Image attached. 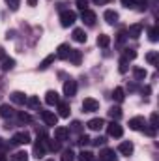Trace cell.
Wrapping results in <instances>:
<instances>
[{
  "label": "cell",
  "instance_id": "1",
  "mask_svg": "<svg viewBox=\"0 0 159 161\" xmlns=\"http://www.w3.org/2000/svg\"><path fill=\"white\" fill-rule=\"evenodd\" d=\"M99 109V101H96L94 97H86L84 101H82V111L84 113H94V111H97Z\"/></svg>",
  "mask_w": 159,
  "mask_h": 161
},
{
  "label": "cell",
  "instance_id": "2",
  "mask_svg": "<svg viewBox=\"0 0 159 161\" xmlns=\"http://www.w3.org/2000/svg\"><path fill=\"white\" fill-rule=\"evenodd\" d=\"M75 19H77V15H75V11H62V15H60V21H62V26H71V25L75 23Z\"/></svg>",
  "mask_w": 159,
  "mask_h": 161
},
{
  "label": "cell",
  "instance_id": "3",
  "mask_svg": "<svg viewBox=\"0 0 159 161\" xmlns=\"http://www.w3.org/2000/svg\"><path fill=\"white\" fill-rule=\"evenodd\" d=\"M11 141H13V144H28L30 142V135L26 131H21V133H15Z\"/></svg>",
  "mask_w": 159,
  "mask_h": 161
},
{
  "label": "cell",
  "instance_id": "4",
  "mask_svg": "<svg viewBox=\"0 0 159 161\" xmlns=\"http://www.w3.org/2000/svg\"><path fill=\"white\" fill-rule=\"evenodd\" d=\"M107 131H109V135H111V137H116V139L123 135V129H122V125H118L116 122L109 124V125H107Z\"/></svg>",
  "mask_w": 159,
  "mask_h": 161
},
{
  "label": "cell",
  "instance_id": "5",
  "mask_svg": "<svg viewBox=\"0 0 159 161\" xmlns=\"http://www.w3.org/2000/svg\"><path fill=\"white\" fill-rule=\"evenodd\" d=\"M75 92H77V82L71 79H68V82L64 84V94L68 96V97H71V96H75Z\"/></svg>",
  "mask_w": 159,
  "mask_h": 161
},
{
  "label": "cell",
  "instance_id": "6",
  "mask_svg": "<svg viewBox=\"0 0 159 161\" xmlns=\"http://www.w3.org/2000/svg\"><path fill=\"white\" fill-rule=\"evenodd\" d=\"M41 118L45 120L47 125H56V114H52V113H49V111H41Z\"/></svg>",
  "mask_w": 159,
  "mask_h": 161
},
{
  "label": "cell",
  "instance_id": "7",
  "mask_svg": "<svg viewBox=\"0 0 159 161\" xmlns=\"http://www.w3.org/2000/svg\"><path fill=\"white\" fill-rule=\"evenodd\" d=\"M45 101H47V105H58V103H60V97H58V94H56V92L49 90V92H47V96H45Z\"/></svg>",
  "mask_w": 159,
  "mask_h": 161
},
{
  "label": "cell",
  "instance_id": "8",
  "mask_svg": "<svg viewBox=\"0 0 159 161\" xmlns=\"http://www.w3.org/2000/svg\"><path fill=\"white\" fill-rule=\"evenodd\" d=\"M82 21H84L86 25H90V26H92V25L96 23V13H94V11H90V9H84V11H82Z\"/></svg>",
  "mask_w": 159,
  "mask_h": 161
},
{
  "label": "cell",
  "instance_id": "9",
  "mask_svg": "<svg viewBox=\"0 0 159 161\" xmlns=\"http://www.w3.org/2000/svg\"><path fill=\"white\" fill-rule=\"evenodd\" d=\"M142 125H144V118H142V116H137V118H131V120H129V127L135 129V131L142 129Z\"/></svg>",
  "mask_w": 159,
  "mask_h": 161
},
{
  "label": "cell",
  "instance_id": "10",
  "mask_svg": "<svg viewBox=\"0 0 159 161\" xmlns=\"http://www.w3.org/2000/svg\"><path fill=\"white\" fill-rule=\"evenodd\" d=\"M99 161H116V156H114V150H103L99 154Z\"/></svg>",
  "mask_w": 159,
  "mask_h": 161
},
{
  "label": "cell",
  "instance_id": "11",
  "mask_svg": "<svg viewBox=\"0 0 159 161\" xmlns=\"http://www.w3.org/2000/svg\"><path fill=\"white\" fill-rule=\"evenodd\" d=\"M118 152L123 154V156H131V154H133V144H131V142H122L118 146Z\"/></svg>",
  "mask_w": 159,
  "mask_h": 161
},
{
  "label": "cell",
  "instance_id": "12",
  "mask_svg": "<svg viewBox=\"0 0 159 161\" xmlns=\"http://www.w3.org/2000/svg\"><path fill=\"white\" fill-rule=\"evenodd\" d=\"M140 30H142V25H140V23H137V25H133V26H129V30H127V34H129L131 38H139V36H140Z\"/></svg>",
  "mask_w": 159,
  "mask_h": 161
},
{
  "label": "cell",
  "instance_id": "13",
  "mask_svg": "<svg viewBox=\"0 0 159 161\" xmlns=\"http://www.w3.org/2000/svg\"><path fill=\"white\" fill-rule=\"evenodd\" d=\"M73 40L79 41V43H84V41H86V32H84L82 28H75V30H73Z\"/></svg>",
  "mask_w": 159,
  "mask_h": 161
},
{
  "label": "cell",
  "instance_id": "14",
  "mask_svg": "<svg viewBox=\"0 0 159 161\" xmlns=\"http://www.w3.org/2000/svg\"><path fill=\"white\" fill-rule=\"evenodd\" d=\"M103 125H105V120H101V118H94V120L88 122V127H90V129H94V131L101 129Z\"/></svg>",
  "mask_w": 159,
  "mask_h": 161
},
{
  "label": "cell",
  "instance_id": "15",
  "mask_svg": "<svg viewBox=\"0 0 159 161\" xmlns=\"http://www.w3.org/2000/svg\"><path fill=\"white\" fill-rule=\"evenodd\" d=\"M54 135H56V139H58V141H66V139H68V135H69V129H66V127H56Z\"/></svg>",
  "mask_w": 159,
  "mask_h": 161
},
{
  "label": "cell",
  "instance_id": "16",
  "mask_svg": "<svg viewBox=\"0 0 159 161\" xmlns=\"http://www.w3.org/2000/svg\"><path fill=\"white\" fill-rule=\"evenodd\" d=\"M69 53H71V49H69V45H60L58 47V58H68L69 56Z\"/></svg>",
  "mask_w": 159,
  "mask_h": 161
},
{
  "label": "cell",
  "instance_id": "17",
  "mask_svg": "<svg viewBox=\"0 0 159 161\" xmlns=\"http://www.w3.org/2000/svg\"><path fill=\"white\" fill-rule=\"evenodd\" d=\"M58 111H60V116H62V118L69 116V105H68L66 101H60V103H58Z\"/></svg>",
  "mask_w": 159,
  "mask_h": 161
},
{
  "label": "cell",
  "instance_id": "18",
  "mask_svg": "<svg viewBox=\"0 0 159 161\" xmlns=\"http://www.w3.org/2000/svg\"><path fill=\"white\" fill-rule=\"evenodd\" d=\"M105 19H107V23L114 25V23L118 21V13H116V11H112V9H109V11H105Z\"/></svg>",
  "mask_w": 159,
  "mask_h": 161
},
{
  "label": "cell",
  "instance_id": "19",
  "mask_svg": "<svg viewBox=\"0 0 159 161\" xmlns=\"http://www.w3.org/2000/svg\"><path fill=\"white\" fill-rule=\"evenodd\" d=\"M11 101L23 105V103L26 101V97H25V94H21V92H13V94H11Z\"/></svg>",
  "mask_w": 159,
  "mask_h": 161
},
{
  "label": "cell",
  "instance_id": "20",
  "mask_svg": "<svg viewBox=\"0 0 159 161\" xmlns=\"http://www.w3.org/2000/svg\"><path fill=\"white\" fill-rule=\"evenodd\" d=\"M13 114V109L9 107V105H2L0 107V116L2 118H8V116H11Z\"/></svg>",
  "mask_w": 159,
  "mask_h": 161
},
{
  "label": "cell",
  "instance_id": "21",
  "mask_svg": "<svg viewBox=\"0 0 159 161\" xmlns=\"http://www.w3.org/2000/svg\"><path fill=\"white\" fill-rule=\"evenodd\" d=\"M43 142V141H41ZM41 142H36V146H34V156L40 159V158H43V154H45V148H43V144Z\"/></svg>",
  "mask_w": 159,
  "mask_h": 161
},
{
  "label": "cell",
  "instance_id": "22",
  "mask_svg": "<svg viewBox=\"0 0 159 161\" xmlns=\"http://www.w3.org/2000/svg\"><path fill=\"white\" fill-rule=\"evenodd\" d=\"M11 161H28V154L26 152H15L11 156Z\"/></svg>",
  "mask_w": 159,
  "mask_h": 161
},
{
  "label": "cell",
  "instance_id": "23",
  "mask_svg": "<svg viewBox=\"0 0 159 161\" xmlns=\"http://www.w3.org/2000/svg\"><path fill=\"white\" fill-rule=\"evenodd\" d=\"M68 58L77 66V64L80 62V51H73V49H71V53H69V56H68Z\"/></svg>",
  "mask_w": 159,
  "mask_h": 161
},
{
  "label": "cell",
  "instance_id": "24",
  "mask_svg": "<svg viewBox=\"0 0 159 161\" xmlns=\"http://www.w3.org/2000/svg\"><path fill=\"white\" fill-rule=\"evenodd\" d=\"M109 43H111V38H109L107 34H101V36L97 38V45H99V47H109Z\"/></svg>",
  "mask_w": 159,
  "mask_h": 161
},
{
  "label": "cell",
  "instance_id": "25",
  "mask_svg": "<svg viewBox=\"0 0 159 161\" xmlns=\"http://www.w3.org/2000/svg\"><path fill=\"white\" fill-rule=\"evenodd\" d=\"M79 161H94V154L92 152H80L79 154Z\"/></svg>",
  "mask_w": 159,
  "mask_h": 161
},
{
  "label": "cell",
  "instance_id": "26",
  "mask_svg": "<svg viewBox=\"0 0 159 161\" xmlns=\"http://www.w3.org/2000/svg\"><path fill=\"white\" fill-rule=\"evenodd\" d=\"M112 97H114L118 103H122V101H123V97H125V96H123V90H122V88H116V90L112 92Z\"/></svg>",
  "mask_w": 159,
  "mask_h": 161
},
{
  "label": "cell",
  "instance_id": "27",
  "mask_svg": "<svg viewBox=\"0 0 159 161\" xmlns=\"http://www.w3.org/2000/svg\"><path fill=\"white\" fill-rule=\"evenodd\" d=\"M52 60H54V54H49V56H47V58L40 64V69H47V68H49V64H51Z\"/></svg>",
  "mask_w": 159,
  "mask_h": 161
},
{
  "label": "cell",
  "instance_id": "28",
  "mask_svg": "<svg viewBox=\"0 0 159 161\" xmlns=\"http://www.w3.org/2000/svg\"><path fill=\"white\" fill-rule=\"evenodd\" d=\"M135 77H137V80L146 79V69H142V68H135Z\"/></svg>",
  "mask_w": 159,
  "mask_h": 161
},
{
  "label": "cell",
  "instance_id": "29",
  "mask_svg": "<svg viewBox=\"0 0 159 161\" xmlns=\"http://www.w3.org/2000/svg\"><path fill=\"white\" fill-rule=\"evenodd\" d=\"M109 114H111V116H112V118H114V120H118L120 116H122V111H120L118 107H112V109H111V111H109Z\"/></svg>",
  "mask_w": 159,
  "mask_h": 161
},
{
  "label": "cell",
  "instance_id": "30",
  "mask_svg": "<svg viewBox=\"0 0 159 161\" xmlns=\"http://www.w3.org/2000/svg\"><path fill=\"white\" fill-rule=\"evenodd\" d=\"M125 58L123 60H133V58H137V53L133 51V49H125V54H123Z\"/></svg>",
  "mask_w": 159,
  "mask_h": 161
},
{
  "label": "cell",
  "instance_id": "31",
  "mask_svg": "<svg viewBox=\"0 0 159 161\" xmlns=\"http://www.w3.org/2000/svg\"><path fill=\"white\" fill-rule=\"evenodd\" d=\"M146 60H148L150 64H154V66H156V64H157V53H156V51H154V53H148Z\"/></svg>",
  "mask_w": 159,
  "mask_h": 161
},
{
  "label": "cell",
  "instance_id": "32",
  "mask_svg": "<svg viewBox=\"0 0 159 161\" xmlns=\"http://www.w3.org/2000/svg\"><path fill=\"white\" fill-rule=\"evenodd\" d=\"M13 66H15V60L13 58H6L4 60V69H11Z\"/></svg>",
  "mask_w": 159,
  "mask_h": 161
},
{
  "label": "cell",
  "instance_id": "33",
  "mask_svg": "<svg viewBox=\"0 0 159 161\" xmlns=\"http://www.w3.org/2000/svg\"><path fill=\"white\" fill-rule=\"evenodd\" d=\"M8 4H9V8L15 11V9H19V6H21V0H6Z\"/></svg>",
  "mask_w": 159,
  "mask_h": 161
},
{
  "label": "cell",
  "instance_id": "34",
  "mask_svg": "<svg viewBox=\"0 0 159 161\" xmlns=\"http://www.w3.org/2000/svg\"><path fill=\"white\" fill-rule=\"evenodd\" d=\"M62 161H73V152L71 150H66L64 156H62Z\"/></svg>",
  "mask_w": 159,
  "mask_h": 161
},
{
  "label": "cell",
  "instance_id": "35",
  "mask_svg": "<svg viewBox=\"0 0 159 161\" xmlns=\"http://www.w3.org/2000/svg\"><path fill=\"white\" fill-rule=\"evenodd\" d=\"M150 40L157 41V26H152V28H150Z\"/></svg>",
  "mask_w": 159,
  "mask_h": 161
},
{
  "label": "cell",
  "instance_id": "36",
  "mask_svg": "<svg viewBox=\"0 0 159 161\" xmlns=\"http://www.w3.org/2000/svg\"><path fill=\"white\" fill-rule=\"evenodd\" d=\"M77 6H79V9H88V0H77Z\"/></svg>",
  "mask_w": 159,
  "mask_h": 161
},
{
  "label": "cell",
  "instance_id": "37",
  "mask_svg": "<svg viewBox=\"0 0 159 161\" xmlns=\"http://www.w3.org/2000/svg\"><path fill=\"white\" fill-rule=\"evenodd\" d=\"M30 114H26V113H19V122H30Z\"/></svg>",
  "mask_w": 159,
  "mask_h": 161
},
{
  "label": "cell",
  "instance_id": "38",
  "mask_svg": "<svg viewBox=\"0 0 159 161\" xmlns=\"http://www.w3.org/2000/svg\"><path fill=\"white\" fill-rule=\"evenodd\" d=\"M135 2L139 4L140 9H146V8H148V0H135Z\"/></svg>",
  "mask_w": 159,
  "mask_h": 161
},
{
  "label": "cell",
  "instance_id": "39",
  "mask_svg": "<svg viewBox=\"0 0 159 161\" xmlns=\"http://www.w3.org/2000/svg\"><path fill=\"white\" fill-rule=\"evenodd\" d=\"M125 71H127V62L122 60V62H120V73H125Z\"/></svg>",
  "mask_w": 159,
  "mask_h": 161
},
{
  "label": "cell",
  "instance_id": "40",
  "mask_svg": "<svg viewBox=\"0 0 159 161\" xmlns=\"http://www.w3.org/2000/svg\"><path fill=\"white\" fill-rule=\"evenodd\" d=\"M38 103H40L38 97H30V99H28V105H30V107H38Z\"/></svg>",
  "mask_w": 159,
  "mask_h": 161
},
{
  "label": "cell",
  "instance_id": "41",
  "mask_svg": "<svg viewBox=\"0 0 159 161\" xmlns=\"http://www.w3.org/2000/svg\"><path fill=\"white\" fill-rule=\"evenodd\" d=\"M122 4H123L125 8H133V6H135V0H122Z\"/></svg>",
  "mask_w": 159,
  "mask_h": 161
},
{
  "label": "cell",
  "instance_id": "42",
  "mask_svg": "<svg viewBox=\"0 0 159 161\" xmlns=\"http://www.w3.org/2000/svg\"><path fill=\"white\" fill-rule=\"evenodd\" d=\"M146 135H148V137H154V135H156V127H154V125L148 127V129H146Z\"/></svg>",
  "mask_w": 159,
  "mask_h": 161
},
{
  "label": "cell",
  "instance_id": "43",
  "mask_svg": "<svg viewBox=\"0 0 159 161\" xmlns=\"http://www.w3.org/2000/svg\"><path fill=\"white\" fill-rule=\"evenodd\" d=\"M92 142H94L96 146H99V144H105V139H103V137H97V139H96V141H92Z\"/></svg>",
  "mask_w": 159,
  "mask_h": 161
},
{
  "label": "cell",
  "instance_id": "44",
  "mask_svg": "<svg viewBox=\"0 0 159 161\" xmlns=\"http://www.w3.org/2000/svg\"><path fill=\"white\" fill-rule=\"evenodd\" d=\"M88 142H90V137H86V135L79 139V144H88Z\"/></svg>",
  "mask_w": 159,
  "mask_h": 161
},
{
  "label": "cell",
  "instance_id": "45",
  "mask_svg": "<svg viewBox=\"0 0 159 161\" xmlns=\"http://www.w3.org/2000/svg\"><path fill=\"white\" fill-rule=\"evenodd\" d=\"M49 148L51 150H60V144L58 142H49Z\"/></svg>",
  "mask_w": 159,
  "mask_h": 161
},
{
  "label": "cell",
  "instance_id": "46",
  "mask_svg": "<svg viewBox=\"0 0 159 161\" xmlns=\"http://www.w3.org/2000/svg\"><path fill=\"white\" fill-rule=\"evenodd\" d=\"M152 125H154V127H157V114H156V113L152 114Z\"/></svg>",
  "mask_w": 159,
  "mask_h": 161
},
{
  "label": "cell",
  "instance_id": "47",
  "mask_svg": "<svg viewBox=\"0 0 159 161\" xmlns=\"http://www.w3.org/2000/svg\"><path fill=\"white\" fill-rule=\"evenodd\" d=\"M73 131H80V122H73Z\"/></svg>",
  "mask_w": 159,
  "mask_h": 161
},
{
  "label": "cell",
  "instance_id": "48",
  "mask_svg": "<svg viewBox=\"0 0 159 161\" xmlns=\"http://www.w3.org/2000/svg\"><path fill=\"white\" fill-rule=\"evenodd\" d=\"M109 0H94V4H97V6H103V4H107Z\"/></svg>",
  "mask_w": 159,
  "mask_h": 161
},
{
  "label": "cell",
  "instance_id": "49",
  "mask_svg": "<svg viewBox=\"0 0 159 161\" xmlns=\"http://www.w3.org/2000/svg\"><path fill=\"white\" fill-rule=\"evenodd\" d=\"M36 2L38 0H28V6H36Z\"/></svg>",
  "mask_w": 159,
  "mask_h": 161
},
{
  "label": "cell",
  "instance_id": "50",
  "mask_svg": "<svg viewBox=\"0 0 159 161\" xmlns=\"http://www.w3.org/2000/svg\"><path fill=\"white\" fill-rule=\"evenodd\" d=\"M4 56H6V54H4V49L0 47V58H4Z\"/></svg>",
  "mask_w": 159,
  "mask_h": 161
},
{
  "label": "cell",
  "instance_id": "51",
  "mask_svg": "<svg viewBox=\"0 0 159 161\" xmlns=\"http://www.w3.org/2000/svg\"><path fill=\"white\" fill-rule=\"evenodd\" d=\"M47 161H54V159H47Z\"/></svg>",
  "mask_w": 159,
  "mask_h": 161
}]
</instances>
